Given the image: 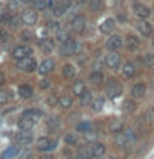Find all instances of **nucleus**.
I'll return each instance as SVG.
<instances>
[{"label": "nucleus", "instance_id": "f257e3e1", "mask_svg": "<svg viewBox=\"0 0 154 159\" xmlns=\"http://www.w3.org/2000/svg\"><path fill=\"white\" fill-rule=\"evenodd\" d=\"M78 50V42L73 37H68L65 42H61L60 45V53L65 55V57H70V55H75Z\"/></svg>", "mask_w": 154, "mask_h": 159}, {"label": "nucleus", "instance_id": "f03ea898", "mask_svg": "<svg viewBox=\"0 0 154 159\" xmlns=\"http://www.w3.org/2000/svg\"><path fill=\"white\" fill-rule=\"evenodd\" d=\"M17 66L22 70V71H25V73H33L35 70L38 68V65H37V60H35L32 55H30V57H25V58H22V60H18Z\"/></svg>", "mask_w": 154, "mask_h": 159}, {"label": "nucleus", "instance_id": "7ed1b4c3", "mask_svg": "<svg viewBox=\"0 0 154 159\" xmlns=\"http://www.w3.org/2000/svg\"><path fill=\"white\" fill-rule=\"evenodd\" d=\"M20 18H22V22L25 25H28V27H32L38 22V10L37 8H25L22 13H20Z\"/></svg>", "mask_w": 154, "mask_h": 159}, {"label": "nucleus", "instance_id": "20e7f679", "mask_svg": "<svg viewBox=\"0 0 154 159\" xmlns=\"http://www.w3.org/2000/svg\"><path fill=\"white\" fill-rule=\"evenodd\" d=\"M134 141V134L131 129H128V131H119L116 133V136H114V143L118 144V146H128V144H131Z\"/></svg>", "mask_w": 154, "mask_h": 159}, {"label": "nucleus", "instance_id": "39448f33", "mask_svg": "<svg viewBox=\"0 0 154 159\" xmlns=\"http://www.w3.org/2000/svg\"><path fill=\"white\" fill-rule=\"evenodd\" d=\"M133 10H134V13H136V17L141 18V20H146V18L151 17V8H149L147 5L141 3V2H133Z\"/></svg>", "mask_w": 154, "mask_h": 159}, {"label": "nucleus", "instance_id": "423d86ee", "mask_svg": "<svg viewBox=\"0 0 154 159\" xmlns=\"http://www.w3.org/2000/svg\"><path fill=\"white\" fill-rule=\"evenodd\" d=\"M35 146H37V149H40V151H45L48 152L50 149H53L55 146H57V141L48 136H43V138H38L37 143H35Z\"/></svg>", "mask_w": 154, "mask_h": 159}, {"label": "nucleus", "instance_id": "0eeeda50", "mask_svg": "<svg viewBox=\"0 0 154 159\" xmlns=\"http://www.w3.org/2000/svg\"><path fill=\"white\" fill-rule=\"evenodd\" d=\"M32 55V47L30 45H18V47H15L13 48V52H12V57L17 60H22L25 57H30Z\"/></svg>", "mask_w": 154, "mask_h": 159}, {"label": "nucleus", "instance_id": "6e6552de", "mask_svg": "<svg viewBox=\"0 0 154 159\" xmlns=\"http://www.w3.org/2000/svg\"><path fill=\"white\" fill-rule=\"evenodd\" d=\"M84 27H86V18L83 15H75V17H71V20H70V28L73 32H83Z\"/></svg>", "mask_w": 154, "mask_h": 159}, {"label": "nucleus", "instance_id": "1a4fd4ad", "mask_svg": "<svg viewBox=\"0 0 154 159\" xmlns=\"http://www.w3.org/2000/svg\"><path fill=\"white\" fill-rule=\"evenodd\" d=\"M121 93H123V86L118 81H114V80L108 81V84H106V94H108V98L113 99V98L119 96Z\"/></svg>", "mask_w": 154, "mask_h": 159}, {"label": "nucleus", "instance_id": "9d476101", "mask_svg": "<svg viewBox=\"0 0 154 159\" xmlns=\"http://www.w3.org/2000/svg\"><path fill=\"white\" fill-rule=\"evenodd\" d=\"M35 121H37V119H33L32 116H28V114L23 113L22 116H20V119H18V128L23 129V131H32Z\"/></svg>", "mask_w": 154, "mask_h": 159}, {"label": "nucleus", "instance_id": "9b49d317", "mask_svg": "<svg viewBox=\"0 0 154 159\" xmlns=\"http://www.w3.org/2000/svg\"><path fill=\"white\" fill-rule=\"evenodd\" d=\"M15 141H17L18 146H27V144H30L33 141V134L30 133V131H20L17 133V136H15Z\"/></svg>", "mask_w": 154, "mask_h": 159}, {"label": "nucleus", "instance_id": "f8f14e48", "mask_svg": "<svg viewBox=\"0 0 154 159\" xmlns=\"http://www.w3.org/2000/svg\"><path fill=\"white\" fill-rule=\"evenodd\" d=\"M104 63H106V66L108 68H118L119 65H121V57H119V53L116 52H111V53H108L106 55V60H104Z\"/></svg>", "mask_w": 154, "mask_h": 159}, {"label": "nucleus", "instance_id": "ddd939ff", "mask_svg": "<svg viewBox=\"0 0 154 159\" xmlns=\"http://www.w3.org/2000/svg\"><path fill=\"white\" fill-rule=\"evenodd\" d=\"M38 48L42 50L43 53H53L55 43H53V40H50V38H40L38 40Z\"/></svg>", "mask_w": 154, "mask_h": 159}, {"label": "nucleus", "instance_id": "4468645a", "mask_svg": "<svg viewBox=\"0 0 154 159\" xmlns=\"http://www.w3.org/2000/svg\"><path fill=\"white\" fill-rule=\"evenodd\" d=\"M106 47L111 50V52H116V50H119L123 47V38L119 37V35H111L108 40V43H106Z\"/></svg>", "mask_w": 154, "mask_h": 159}, {"label": "nucleus", "instance_id": "2eb2a0df", "mask_svg": "<svg viewBox=\"0 0 154 159\" xmlns=\"http://www.w3.org/2000/svg\"><path fill=\"white\" fill-rule=\"evenodd\" d=\"M114 25H116V22H114V18H106L104 22L99 23V32L104 33V35H109L114 30Z\"/></svg>", "mask_w": 154, "mask_h": 159}, {"label": "nucleus", "instance_id": "dca6fc26", "mask_svg": "<svg viewBox=\"0 0 154 159\" xmlns=\"http://www.w3.org/2000/svg\"><path fill=\"white\" fill-rule=\"evenodd\" d=\"M136 28H138V32L141 35H144V37H149V35L152 33V25L147 23L146 20H139L138 25H136Z\"/></svg>", "mask_w": 154, "mask_h": 159}, {"label": "nucleus", "instance_id": "f3484780", "mask_svg": "<svg viewBox=\"0 0 154 159\" xmlns=\"http://www.w3.org/2000/svg\"><path fill=\"white\" fill-rule=\"evenodd\" d=\"M124 45H126V48L129 50V52H136V50L141 47V40H139L138 37H134V35H129V37L126 38V42H124Z\"/></svg>", "mask_w": 154, "mask_h": 159}, {"label": "nucleus", "instance_id": "a211bd4d", "mask_svg": "<svg viewBox=\"0 0 154 159\" xmlns=\"http://www.w3.org/2000/svg\"><path fill=\"white\" fill-rule=\"evenodd\" d=\"M53 68H55V61H53L52 58H47V60H43L42 65L38 66V71L42 73V75H47V73L52 71Z\"/></svg>", "mask_w": 154, "mask_h": 159}, {"label": "nucleus", "instance_id": "6ab92c4d", "mask_svg": "<svg viewBox=\"0 0 154 159\" xmlns=\"http://www.w3.org/2000/svg\"><path fill=\"white\" fill-rule=\"evenodd\" d=\"M18 154H20V151H18L17 146H10V148H7L2 154H0V159H15Z\"/></svg>", "mask_w": 154, "mask_h": 159}, {"label": "nucleus", "instance_id": "aec40b11", "mask_svg": "<svg viewBox=\"0 0 154 159\" xmlns=\"http://www.w3.org/2000/svg\"><path fill=\"white\" fill-rule=\"evenodd\" d=\"M32 94H33V88L30 84H20L18 86V96L20 98L28 99V98H32Z\"/></svg>", "mask_w": 154, "mask_h": 159}, {"label": "nucleus", "instance_id": "412c9836", "mask_svg": "<svg viewBox=\"0 0 154 159\" xmlns=\"http://www.w3.org/2000/svg\"><path fill=\"white\" fill-rule=\"evenodd\" d=\"M91 146V152H93V156L94 157H101L104 152H106V146H104L103 143H93V144H89Z\"/></svg>", "mask_w": 154, "mask_h": 159}, {"label": "nucleus", "instance_id": "4be33fe9", "mask_svg": "<svg viewBox=\"0 0 154 159\" xmlns=\"http://www.w3.org/2000/svg\"><path fill=\"white\" fill-rule=\"evenodd\" d=\"M131 94L134 98H143L144 94H146V84L144 83H136L131 88Z\"/></svg>", "mask_w": 154, "mask_h": 159}, {"label": "nucleus", "instance_id": "5701e85b", "mask_svg": "<svg viewBox=\"0 0 154 159\" xmlns=\"http://www.w3.org/2000/svg\"><path fill=\"white\" fill-rule=\"evenodd\" d=\"M78 157L79 159H93V152H91V146H79L78 148Z\"/></svg>", "mask_w": 154, "mask_h": 159}, {"label": "nucleus", "instance_id": "b1692460", "mask_svg": "<svg viewBox=\"0 0 154 159\" xmlns=\"http://www.w3.org/2000/svg\"><path fill=\"white\" fill-rule=\"evenodd\" d=\"M71 91H73V94H75V96H78V98H81V96H83V94H84V93H86V91H88V89H86V84H84L83 81H76V83H75V84H73V88H71Z\"/></svg>", "mask_w": 154, "mask_h": 159}, {"label": "nucleus", "instance_id": "393cba45", "mask_svg": "<svg viewBox=\"0 0 154 159\" xmlns=\"http://www.w3.org/2000/svg\"><path fill=\"white\" fill-rule=\"evenodd\" d=\"M134 73H136V66H134V63H131V61L124 63V66H123V76L124 78H133Z\"/></svg>", "mask_w": 154, "mask_h": 159}, {"label": "nucleus", "instance_id": "a878e982", "mask_svg": "<svg viewBox=\"0 0 154 159\" xmlns=\"http://www.w3.org/2000/svg\"><path fill=\"white\" fill-rule=\"evenodd\" d=\"M55 0H33V5L37 10H47L53 5Z\"/></svg>", "mask_w": 154, "mask_h": 159}, {"label": "nucleus", "instance_id": "bb28decb", "mask_svg": "<svg viewBox=\"0 0 154 159\" xmlns=\"http://www.w3.org/2000/svg\"><path fill=\"white\" fill-rule=\"evenodd\" d=\"M75 75H76V68H75L73 63H66L63 66V76L65 78H75Z\"/></svg>", "mask_w": 154, "mask_h": 159}, {"label": "nucleus", "instance_id": "cd10ccee", "mask_svg": "<svg viewBox=\"0 0 154 159\" xmlns=\"http://www.w3.org/2000/svg\"><path fill=\"white\" fill-rule=\"evenodd\" d=\"M88 106L91 108L93 111H101L103 109V99L101 98H91V101H89Z\"/></svg>", "mask_w": 154, "mask_h": 159}, {"label": "nucleus", "instance_id": "c85d7f7f", "mask_svg": "<svg viewBox=\"0 0 154 159\" xmlns=\"http://www.w3.org/2000/svg\"><path fill=\"white\" fill-rule=\"evenodd\" d=\"M103 8H104L103 0H89V10L91 12H101Z\"/></svg>", "mask_w": 154, "mask_h": 159}, {"label": "nucleus", "instance_id": "c756f323", "mask_svg": "<svg viewBox=\"0 0 154 159\" xmlns=\"http://www.w3.org/2000/svg\"><path fill=\"white\" fill-rule=\"evenodd\" d=\"M89 81L93 84H101L103 83V73L101 71H93L89 75Z\"/></svg>", "mask_w": 154, "mask_h": 159}, {"label": "nucleus", "instance_id": "7c9ffc66", "mask_svg": "<svg viewBox=\"0 0 154 159\" xmlns=\"http://www.w3.org/2000/svg\"><path fill=\"white\" fill-rule=\"evenodd\" d=\"M70 37V32H68V30L66 28H57V40H58V42L60 43H61V42H65V40H66Z\"/></svg>", "mask_w": 154, "mask_h": 159}, {"label": "nucleus", "instance_id": "2f4dec72", "mask_svg": "<svg viewBox=\"0 0 154 159\" xmlns=\"http://www.w3.org/2000/svg\"><path fill=\"white\" fill-rule=\"evenodd\" d=\"M58 104L61 108H71L73 106V99H71V96H60Z\"/></svg>", "mask_w": 154, "mask_h": 159}, {"label": "nucleus", "instance_id": "473e14b6", "mask_svg": "<svg viewBox=\"0 0 154 159\" xmlns=\"http://www.w3.org/2000/svg\"><path fill=\"white\" fill-rule=\"evenodd\" d=\"M58 126H60V119L57 116H52V118L47 119V128L48 129H57Z\"/></svg>", "mask_w": 154, "mask_h": 159}, {"label": "nucleus", "instance_id": "72a5a7b5", "mask_svg": "<svg viewBox=\"0 0 154 159\" xmlns=\"http://www.w3.org/2000/svg\"><path fill=\"white\" fill-rule=\"evenodd\" d=\"M65 143L70 144V146H76L78 144V138H76V134H73V133H70L65 136Z\"/></svg>", "mask_w": 154, "mask_h": 159}, {"label": "nucleus", "instance_id": "f704fd0d", "mask_svg": "<svg viewBox=\"0 0 154 159\" xmlns=\"http://www.w3.org/2000/svg\"><path fill=\"white\" fill-rule=\"evenodd\" d=\"M109 131H111V133L123 131V123H121V121H113L111 124H109Z\"/></svg>", "mask_w": 154, "mask_h": 159}, {"label": "nucleus", "instance_id": "c9c22d12", "mask_svg": "<svg viewBox=\"0 0 154 159\" xmlns=\"http://www.w3.org/2000/svg\"><path fill=\"white\" fill-rule=\"evenodd\" d=\"M10 99V91L7 89H0V104H5Z\"/></svg>", "mask_w": 154, "mask_h": 159}, {"label": "nucleus", "instance_id": "e433bc0d", "mask_svg": "<svg viewBox=\"0 0 154 159\" xmlns=\"http://www.w3.org/2000/svg\"><path fill=\"white\" fill-rule=\"evenodd\" d=\"M143 61L146 63L147 66H151V65H154V53H144Z\"/></svg>", "mask_w": 154, "mask_h": 159}, {"label": "nucleus", "instance_id": "4c0bfd02", "mask_svg": "<svg viewBox=\"0 0 154 159\" xmlns=\"http://www.w3.org/2000/svg\"><path fill=\"white\" fill-rule=\"evenodd\" d=\"M89 128H91V124H89V123H79L76 126V131L78 133H86V131H89Z\"/></svg>", "mask_w": 154, "mask_h": 159}, {"label": "nucleus", "instance_id": "58836bf2", "mask_svg": "<svg viewBox=\"0 0 154 159\" xmlns=\"http://www.w3.org/2000/svg\"><path fill=\"white\" fill-rule=\"evenodd\" d=\"M33 156H35V154H33V151H30V149H27V151H22V152L18 154L20 159H33Z\"/></svg>", "mask_w": 154, "mask_h": 159}, {"label": "nucleus", "instance_id": "ea45409f", "mask_svg": "<svg viewBox=\"0 0 154 159\" xmlns=\"http://www.w3.org/2000/svg\"><path fill=\"white\" fill-rule=\"evenodd\" d=\"M10 40V35H8V32H5L3 28H0V42L2 43H7Z\"/></svg>", "mask_w": 154, "mask_h": 159}, {"label": "nucleus", "instance_id": "a19ab883", "mask_svg": "<svg viewBox=\"0 0 154 159\" xmlns=\"http://www.w3.org/2000/svg\"><path fill=\"white\" fill-rule=\"evenodd\" d=\"M124 111H134V101H131V99H129V101H126L124 103Z\"/></svg>", "mask_w": 154, "mask_h": 159}, {"label": "nucleus", "instance_id": "79ce46f5", "mask_svg": "<svg viewBox=\"0 0 154 159\" xmlns=\"http://www.w3.org/2000/svg\"><path fill=\"white\" fill-rule=\"evenodd\" d=\"M89 101H91V93L86 91V93H84L83 96H81V103H83V104H86V103L89 104Z\"/></svg>", "mask_w": 154, "mask_h": 159}, {"label": "nucleus", "instance_id": "37998d69", "mask_svg": "<svg viewBox=\"0 0 154 159\" xmlns=\"http://www.w3.org/2000/svg\"><path fill=\"white\" fill-rule=\"evenodd\" d=\"M60 27L57 20H50V22H47V28H52V30H57Z\"/></svg>", "mask_w": 154, "mask_h": 159}, {"label": "nucleus", "instance_id": "c03bdc74", "mask_svg": "<svg viewBox=\"0 0 154 159\" xmlns=\"http://www.w3.org/2000/svg\"><path fill=\"white\" fill-rule=\"evenodd\" d=\"M40 84H42V88H48V86H50V81H48V80H43Z\"/></svg>", "mask_w": 154, "mask_h": 159}, {"label": "nucleus", "instance_id": "a18cd8bd", "mask_svg": "<svg viewBox=\"0 0 154 159\" xmlns=\"http://www.w3.org/2000/svg\"><path fill=\"white\" fill-rule=\"evenodd\" d=\"M18 2H20V5H30V3H33V0H18Z\"/></svg>", "mask_w": 154, "mask_h": 159}, {"label": "nucleus", "instance_id": "49530a36", "mask_svg": "<svg viewBox=\"0 0 154 159\" xmlns=\"http://www.w3.org/2000/svg\"><path fill=\"white\" fill-rule=\"evenodd\" d=\"M5 83V75H3V71H0V86Z\"/></svg>", "mask_w": 154, "mask_h": 159}, {"label": "nucleus", "instance_id": "de8ad7c7", "mask_svg": "<svg viewBox=\"0 0 154 159\" xmlns=\"http://www.w3.org/2000/svg\"><path fill=\"white\" fill-rule=\"evenodd\" d=\"M40 159H53V156H52V154H43Z\"/></svg>", "mask_w": 154, "mask_h": 159}, {"label": "nucleus", "instance_id": "09e8293b", "mask_svg": "<svg viewBox=\"0 0 154 159\" xmlns=\"http://www.w3.org/2000/svg\"><path fill=\"white\" fill-rule=\"evenodd\" d=\"M22 38H25V40H28V38H30V33H27V32H23V33H22Z\"/></svg>", "mask_w": 154, "mask_h": 159}, {"label": "nucleus", "instance_id": "8fccbe9b", "mask_svg": "<svg viewBox=\"0 0 154 159\" xmlns=\"http://www.w3.org/2000/svg\"><path fill=\"white\" fill-rule=\"evenodd\" d=\"M3 15V7H2V3H0V17Z\"/></svg>", "mask_w": 154, "mask_h": 159}, {"label": "nucleus", "instance_id": "3c124183", "mask_svg": "<svg viewBox=\"0 0 154 159\" xmlns=\"http://www.w3.org/2000/svg\"><path fill=\"white\" fill-rule=\"evenodd\" d=\"M70 159H79V157H78V156H76V157H70Z\"/></svg>", "mask_w": 154, "mask_h": 159}, {"label": "nucleus", "instance_id": "603ef678", "mask_svg": "<svg viewBox=\"0 0 154 159\" xmlns=\"http://www.w3.org/2000/svg\"><path fill=\"white\" fill-rule=\"evenodd\" d=\"M152 47H154V38H152Z\"/></svg>", "mask_w": 154, "mask_h": 159}, {"label": "nucleus", "instance_id": "864d4df0", "mask_svg": "<svg viewBox=\"0 0 154 159\" xmlns=\"http://www.w3.org/2000/svg\"><path fill=\"white\" fill-rule=\"evenodd\" d=\"M55 2H60V0H55Z\"/></svg>", "mask_w": 154, "mask_h": 159}, {"label": "nucleus", "instance_id": "5fc2aeb1", "mask_svg": "<svg viewBox=\"0 0 154 159\" xmlns=\"http://www.w3.org/2000/svg\"><path fill=\"white\" fill-rule=\"evenodd\" d=\"M116 2H119V0H116Z\"/></svg>", "mask_w": 154, "mask_h": 159}]
</instances>
